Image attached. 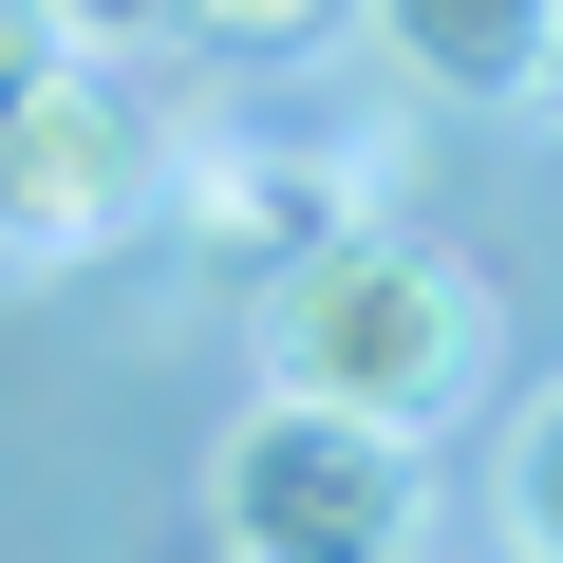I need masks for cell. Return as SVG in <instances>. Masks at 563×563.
<instances>
[{
	"label": "cell",
	"instance_id": "obj_4",
	"mask_svg": "<svg viewBox=\"0 0 563 563\" xmlns=\"http://www.w3.org/2000/svg\"><path fill=\"white\" fill-rule=\"evenodd\" d=\"M169 207H188V244H207V263H263V282H282L301 244L376 225V151H207Z\"/></svg>",
	"mask_w": 563,
	"mask_h": 563
},
{
	"label": "cell",
	"instance_id": "obj_7",
	"mask_svg": "<svg viewBox=\"0 0 563 563\" xmlns=\"http://www.w3.org/2000/svg\"><path fill=\"white\" fill-rule=\"evenodd\" d=\"M169 20H188V38H225V57H301L339 0H169Z\"/></svg>",
	"mask_w": 563,
	"mask_h": 563
},
{
	"label": "cell",
	"instance_id": "obj_5",
	"mask_svg": "<svg viewBox=\"0 0 563 563\" xmlns=\"http://www.w3.org/2000/svg\"><path fill=\"white\" fill-rule=\"evenodd\" d=\"M357 38H376L413 95H451V113L563 95V0H357Z\"/></svg>",
	"mask_w": 563,
	"mask_h": 563
},
{
	"label": "cell",
	"instance_id": "obj_3",
	"mask_svg": "<svg viewBox=\"0 0 563 563\" xmlns=\"http://www.w3.org/2000/svg\"><path fill=\"white\" fill-rule=\"evenodd\" d=\"M151 113L95 76V57H57L38 76V113L20 132H0V282H57V263H95L132 207H151Z\"/></svg>",
	"mask_w": 563,
	"mask_h": 563
},
{
	"label": "cell",
	"instance_id": "obj_2",
	"mask_svg": "<svg viewBox=\"0 0 563 563\" xmlns=\"http://www.w3.org/2000/svg\"><path fill=\"white\" fill-rule=\"evenodd\" d=\"M207 526H225V563H395L413 544V432H357V413L263 395L207 451Z\"/></svg>",
	"mask_w": 563,
	"mask_h": 563
},
{
	"label": "cell",
	"instance_id": "obj_6",
	"mask_svg": "<svg viewBox=\"0 0 563 563\" xmlns=\"http://www.w3.org/2000/svg\"><path fill=\"white\" fill-rule=\"evenodd\" d=\"M488 507H507V563H563V376L507 413V470H488Z\"/></svg>",
	"mask_w": 563,
	"mask_h": 563
},
{
	"label": "cell",
	"instance_id": "obj_1",
	"mask_svg": "<svg viewBox=\"0 0 563 563\" xmlns=\"http://www.w3.org/2000/svg\"><path fill=\"white\" fill-rule=\"evenodd\" d=\"M488 376V282L432 225H339L263 282V395L357 413V432H432Z\"/></svg>",
	"mask_w": 563,
	"mask_h": 563
},
{
	"label": "cell",
	"instance_id": "obj_9",
	"mask_svg": "<svg viewBox=\"0 0 563 563\" xmlns=\"http://www.w3.org/2000/svg\"><path fill=\"white\" fill-rule=\"evenodd\" d=\"M38 20H57V38L95 57V38H151V20H169V0H38Z\"/></svg>",
	"mask_w": 563,
	"mask_h": 563
},
{
	"label": "cell",
	"instance_id": "obj_8",
	"mask_svg": "<svg viewBox=\"0 0 563 563\" xmlns=\"http://www.w3.org/2000/svg\"><path fill=\"white\" fill-rule=\"evenodd\" d=\"M57 57H76V38L38 20V0H0V132H20V113H38V76H57Z\"/></svg>",
	"mask_w": 563,
	"mask_h": 563
}]
</instances>
